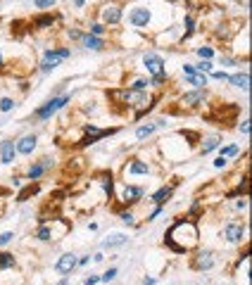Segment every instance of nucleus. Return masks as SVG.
Here are the masks:
<instances>
[{
    "label": "nucleus",
    "instance_id": "obj_1",
    "mask_svg": "<svg viewBox=\"0 0 252 285\" xmlns=\"http://www.w3.org/2000/svg\"><path fill=\"white\" fill-rule=\"evenodd\" d=\"M198 240H200L198 224L188 216V219H176L174 221V226L167 231L164 245L171 249L174 254H186V252L198 247Z\"/></svg>",
    "mask_w": 252,
    "mask_h": 285
},
{
    "label": "nucleus",
    "instance_id": "obj_2",
    "mask_svg": "<svg viewBox=\"0 0 252 285\" xmlns=\"http://www.w3.org/2000/svg\"><path fill=\"white\" fill-rule=\"evenodd\" d=\"M67 102H72V93H62V95H53L50 100H45L41 107H36V112H34V119L36 122H48V119H53V114H57L62 107L67 105Z\"/></svg>",
    "mask_w": 252,
    "mask_h": 285
},
{
    "label": "nucleus",
    "instance_id": "obj_3",
    "mask_svg": "<svg viewBox=\"0 0 252 285\" xmlns=\"http://www.w3.org/2000/svg\"><path fill=\"white\" fill-rule=\"evenodd\" d=\"M143 67L147 71V76H157V74H167V62L160 53L150 50L143 55Z\"/></svg>",
    "mask_w": 252,
    "mask_h": 285
},
{
    "label": "nucleus",
    "instance_id": "obj_4",
    "mask_svg": "<svg viewBox=\"0 0 252 285\" xmlns=\"http://www.w3.org/2000/svg\"><path fill=\"white\" fill-rule=\"evenodd\" d=\"M190 266L200 271V273H205V271H212L216 266V254L214 249H200L198 254L193 257V262H190Z\"/></svg>",
    "mask_w": 252,
    "mask_h": 285
},
{
    "label": "nucleus",
    "instance_id": "obj_5",
    "mask_svg": "<svg viewBox=\"0 0 252 285\" xmlns=\"http://www.w3.org/2000/svg\"><path fill=\"white\" fill-rule=\"evenodd\" d=\"M150 21H152V10H147L143 5L131 7V12H128V24H131V26H136V29H147Z\"/></svg>",
    "mask_w": 252,
    "mask_h": 285
},
{
    "label": "nucleus",
    "instance_id": "obj_6",
    "mask_svg": "<svg viewBox=\"0 0 252 285\" xmlns=\"http://www.w3.org/2000/svg\"><path fill=\"white\" fill-rule=\"evenodd\" d=\"M245 235H248V226H245V224H240V221H226V226H224V238H226V243L238 245V243L245 240Z\"/></svg>",
    "mask_w": 252,
    "mask_h": 285
},
{
    "label": "nucleus",
    "instance_id": "obj_7",
    "mask_svg": "<svg viewBox=\"0 0 252 285\" xmlns=\"http://www.w3.org/2000/svg\"><path fill=\"white\" fill-rule=\"evenodd\" d=\"M76 254L74 252H64V254H60V259L55 262V273H60V276H72V271L76 268Z\"/></svg>",
    "mask_w": 252,
    "mask_h": 285
},
{
    "label": "nucleus",
    "instance_id": "obj_8",
    "mask_svg": "<svg viewBox=\"0 0 252 285\" xmlns=\"http://www.w3.org/2000/svg\"><path fill=\"white\" fill-rule=\"evenodd\" d=\"M143 195H145V188H141V185H133V183H128V181H126L124 193H122V200H124L126 207H128V204H138V202L143 200Z\"/></svg>",
    "mask_w": 252,
    "mask_h": 285
},
{
    "label": "nucleus",
    "instance_id": "obj_9",
    "mask_svg": "<svg viewBox=\"0 0 252 285\" xmlns=\"http://www.w3.org/2000/svg\"><path fill=\"white\" fill-rule=\"evenodd\" d=\"M36 145H38V136H36V133H26V136H21V138L15 142L17 155H24V157H29V155L36 150Z\"/></svg>",
    "mask_w": 252,
    "mask_h": 285
},
{
    "label": "nucleus",
    "instance_id": "obj_10",
    "mask_svg": "<svg viewBox=\"0 0 252 285\" xmlns=\"http://www.w3.org/2000/svg\"><path fill=\"white\" fill-rule=\"evenodd\" d=\"M15 160H17L15 141H2L0 142V164H2V166H12Z\"/></svg>",
    "mask_w": 252,
    "mask_h": 285
},
{
    "label": "nucleus",
    "instance_id": "obj_11",
    "mask_svg": "<svg viewBox=\"0 0 252 285\" xmlns=\"http://www.w3.org/2000/svg\"><path fill=\"white\" fill-rule=\"evenodd\" d=\"M152 171V166L147 164V162L143 160H131L128 164H126V176L133 178V176H147Z\"/></svg>",
    "mask_w": 252,
    "mask_h": 285
},
{
    "label": "nucleus",
    "instance_id": "obj_12",
    "mask_svg": "<svg viewBox=\"0 0 252 285\" xmlns=\"http://www.w3.org/2000/svg\"><path fill=\"white\" fill-rule=\"evenodd\" d=\"M205 102H207L205 90H188V93L181 98V105L183 107H202Z\"/></svg>",
    "mask_w": 252,
    "mask_h": 285
},
{
    "label": "nucleus",
    "instance_id": "obj_13",
    "mask_svg": "<svg viewBox=\"0 0 252 285\" xmlns=\"http://www.w3.org/2000/svg\"><path fill=\"white\" fill-rule=\"evenodd\" d=\"M79 43H81V48H86V50H93V53H100V50L105 48V41H103L100 36H93V34H84Z\"/></svg>",
    "mask_w": 252,
    "mask_h": 285
},
{
    "label": "nucleus",
    "instance_id": "obj_14",
    "mask_svg": "<svg viewBox=\"0 0 252 285\" xmlns=\"http://www.w3.org/2000/svg\"><path fill=\"white\" fill-rule=\"evenodd\" d=\"M103 21L109 24V26L119 24V21H122V7H119V5H107V7H103Z\"/></svg>",
    "mask_w": 252,
    "mask_h": 285
},
{
    "label": "nucleus",
    "instance_id": "obj_15",
    "mask_svg": "<svg viewBox=\"0 0 252 285\" xmlns=\"http://www.w3.org/2000/svg\"><path fill=\"white\" fill-rule=\"evenodd\" d=\"M72 57V50L69 48H48L45 53H43V60H53V62H64V60H69Z\"/></svg>",
    "mask_w": 252,
    "mask_h": 285
},
{
    "label": "nucleus",
    "instance_id": "obj_16",
    "mask_svg": "<svg viewBox=\"0 0 252 285\" xmlns=\"http://www.w3.org/2000/svg\"><path fill=\"white\" fill-rule=\"evenodd\" d=\"M229 83H233L235 88L240 90H250V71H235V74H231L229 76Z\"/></svg>",
    "mask_w": 252,
    "mask_h": 285
},
{
    "label": "nucleus",
    "instance_id": "obj_17",
    "mask_svg": "<svg viewBox=\"0 0 252 285\" xmlns=\"http://www.w3.org/2000/svg\"><path fill=\"white\" fill-rule=\"evenodd\" d=\"M128 243V235L124 233H109L107 238L103 240V249H114V247H122Z\"/></svg>",
    "mask_w": 252,
    "mask_h": 285
},
{
    "label": "nucleus",
    "instance_id": "obj_18",
    "mask_svg": "<svg viewBox=\"0 0 252 285\" xmlns=\"http://www.w3.org/2000/svg\"><path fill=\"white\" fill-rule=\"evenodd\" d=\"M171 195H174V185H162L157 193H152V197H150V202L152 204H167L169 200H171Z\"/></svg>",
    "mask_w": 252,
    "mask_h": 285
},
{
    "label": "nucleus",
    "instance_id": "obj_19",
    "mask_svg": "<svg viewBox=\"0 0 252 285\" xmlns=\"http://www.w3.org/2000/svg\"><path fill=\"white\" fill-rule=\"evenodd\" d=\"M221 145V138L219 136H207L202 145H200V155H210V152H214L216 147Z\"/></svg>",
    "mask_w": 252,
    "mask_h": 285
},
{
    "label": "nucleus",
    "instance_id": "obj_20",
    "mask_svg": "<svg viewBox=\"0 0 252 285\" xmlns=\"http://www.w3.org/2000/svg\"><path fill=\"white\" fill-rule=\"evenodd\" d=\"M157 131V126H155V122H147V124H141L138 128H136V141H145V138H150L152 133Z\"/></svg>",
    "mask_w": 252,
    "mask_h": 285
},
{
    "label": "nucleus",
    "instance_id": "obj_21",
    "mask_svg": "<svg viewBox=\"0 0 252 285\" xmlns=\"http://www.w3.org/2000/svg\"><path fill=\"white\" fill-rule=\"evenodd\" d=\"M45 171H48V169H45L41 162H34V164L29 166V171H26V181H31V183H34V181H38V178L43 176Z\"/></svg>",
    "mask_w": 252,
    "mask_h": 285
},
{
    "label": "nucleus",
    "instance_id": "obj_22",
    "mask_svg": "<svg viewBox=\"0 0 252 285\" xmlns=\"http://www.w3.org/2000/svg\"><path fill=\"white\" fill-rule=\"evenodd\" d=\"M17 264V257L12 252H0V271H7Z\"/></svg>",
    "mask_w": 252,
    "mask_h": 285
},
{
    "label": "nucleus",
    "instance_id": "obj_23",
    "mask_svg": "<svg viewBox=\"0 0 252 285\" xmlns=\"http://www.w3.org/2000/svg\"><path fill=\"white\" fill-rule=\"evenodd\" d=\"M36 240H41V243H50V240H53V226L41 224V228L36 231Z\"/></svg>",
    "mask_w": 252,
    "mask_h": 285
},
{
    "label": "nucleus",
    "instance_id": "obj_24",
    "mask_svg": "<svg viewBox=\"0 0 252 285\" xmlns=\"http://www.w3.org/2000/svg\"><path fill=\"white\" fill-rule=\"evenodd\" d=\"M100 183H103L105 195H107V197L114 195V181H112V174H103V176H100Z\"/></svg>",
    "mask_w": 252,
    "mask_h": 285
},
{
    "label": "nucleus",
    "instance_id": "obj_25",
    "mask_svg": "<svg viewBox=\"0 0 252 285\" xmlns=\"http://www.w3.org/2000/svg\"><path fill=\"white\" fill-rule=\"evenodd\" d=\"M36 193H38V183L34 181L31 185H26V188H24V190H21V193L17 195V202H26V197H29V195H36Z\"/></svg>",
    "mask_w": 252,
    "mask_h": 285
},
{
    "label": "nucleus",
    "instance_id": "obj_26",
    "mask_svg": "<svg viewBox=\"0 0 252 285\" xmlns=\"http://www.w3.org/2000/svg\"><path fill=\"white\" fill-rule=\"evenodd\" d=\"M238 155H240V145H224L221 147V157H226V160L229 157H238Z\"/></svg>",
    "mask_w": 252,
    "mask_h": 285
},
{
    "label": "nucleus",
    "instance_id": "obj_27",
    "mask_svg": "<svg viewBox=\"0 0 252 285\" xmlns=\"http://www.w3.org/2000/svg\"><path fill=\"white\" fill-rule=\"evenodd\" d=\"M53 21H55L53 15H43V17H36V19H34V26H36V29H43V26H53Z\"/></svg>",
    "mask_w": 252,
    "mask_h": 285
},
{
    "label": "nucleus",
    "instance_id": "obj_28",
    "mask_svg": "<svg viewBox=\"0 0 252 285\" xmlns=\"http://www.w3.org/2000/svg\"><path fill=\"white\" fill-rule=\"evenodd\" d=\"M57 67H60V62H53V60H43V62L38 64L41 74H50V71H55Z\"/></svg>",
    "mask_w": 252,
    "mask_h": 285
},
{
    "label": "nucleus",
    "instance_id": "obj_29",
    "mask_svg": "<svg viewBox=\"0 0 252 285\" xmlns=\"http://www.w3.org/2000/svg\"><path fill=\"white\" fill-rule=\"evenodd\" d=\"M119 219H122V224H126V226H136V214L131 212V209L119 212Z\"/></svg>",
    "mask_w": 252,
    "mask_h": 285
},
{
    "label": "nucleus",
    "instance_id": "obj_30",
    "mask_svg": "<svg viewBox=\"0 0 252 285\" xmlns=\"http://www.w3.org/2000/svg\"><path fill=\"white\" fill-rule=\"evenodd\" d=\"M198 74H207V71H214V64H212V60H202L198 64H193Z\"/></svg>",
    "mask_w": 252,
    "mask_h": 285
},
{
    "label": "nucleus",
    "instance_id": "obj_31",
    "mask_svg": "<svg viewBox=\"0 0 252 285\" xmlns=\"http://www.w3.org/2000/svg\"><path fill=\"white\" fill-rule=\"evenodd\" d=\"M117 273H119V268H117V266H109L107 271L100 276V283H112V281L117 278Z\"/></svg>",
    "mask_w": 252,
    "mask_h": 285
},
{
    "label": "nucleus",
    "instance_id": "obj_32",
    "mask_svg": "<svg viewBox=\"0 0 252 285\" xmlns=\"http://www.w3.org/2000/svg\"><path fill=\"white\" fill-rule=\"evenodd\" d=\"M15 105H17V102H15L12 98H0V112H2V114L12 112V109H15Z\"/></svg>",
    "mask_w": 252,
    "mask_h": 285
},
{
    "label": "nucleus",
    "instance_id": "obj_33",
    "mask_svg": "<svg viewBox=\"0 0 252 285\" xmlns=\"http://www.w3.org/2000/svg\"><path fill=\"white\" fill-rule=\"evenodd\" d=\"M131 90H147L150 88V79H136V81H131Z\"/></svg>",
    "mask_w": 252,
    "mask_h": 285
},
{
    "label": "nucleus",
    "instance_id": "obj_34",
    "mask_svg": "<svg viewBox=\"0 0 252 285\" xmlns=\"http://www.w3.org/2000/svg\"><path fill=\"white\" fill-rule=\"evenodd\" d=\"M193 29H195V19H193L190 15H188V17L183 19V36L188 38V36L193 34Z\"/></svg>",
    "mask_w": 252,
    "mask_h": 285
},
{
    "label": "nucleus",
    "instance_id": "obj_35",
    "mask_svg": "<svg viewBox=\"0 0 252 285\" xmlns=\"http://www.w3.org/2000/svg\"><path fill=\"white\" fill-rule=\"evenodd\" d=\"M195 53H198L202 60H212V57H214V48H210V45H200Z\"/></svg>",
    "mask_w": 252,
    "mask_h": 285
},
{
    "label": "nucleus",
    "instance_id": "obj_36",
    "mask_svg": "<svg viewBox=\"0 0 252 285\" xmlns=\"http://www.w3.org/2000/svg\"><path fill=\"white\" fill-rule=\"evenodd\" d=\"M105 31H107V29H105V24H98V21H95V24H90V29H88V34L100 36V38L105 36Z\"/></svg>",
    "mask_w": 252,
    "mask_h": 285
},
{
    "label": "nucleus",
    "instance_id": "obj_37",
    "mask_svg": "<svg viewBox=\"0 0 252 285\" xmlns=\"http://www.w3.org/2000/svg\"><path fill=\"white\" fill-rule=\"evenodd\" d=\"M12 240H15V231H5V233H0V247L10 245Z\"/></svg>",
    "mask_w": 252,
    "mask_h": 285
},
{
    "label": "nucleus",
    "instance_id": "obj_38",
    "mask_svg": "<svg viewBox=\"0 0 252 285\" xmlns=\"http://www.w3.org/2000/svg\"><path fill=\"white\" fill-rule=\"evenodd\" d=\"M34 5H36L38 10H48V7L55 5V0H34Z\"/></svg>",
    "mask_w": 252,
    "mask_h": 285
},
{
    "label": "nucleus",
    "instance_id": "obj_39",
    "mask_svg": "<svg viewBox=\"0 0 252 285\" xmlns=\"http://www.w3.org/2000/svg\"><path fill=\"white\" fill-rule=\"evenodd\" d=\"M100 283V276L98 273H88L86 278H84V285H98Z\"/></svg>",
    "mask_w": 252,
    "mask_h": 285
},
{
    "label": "nucleus",
    "instance_id": "obj_40",
    "mask_svg": "<svg viewBox=\"0 0 252 285\" xmlns=\"http://www.w3.org/2000/svg\"><path fill=\"white\" fill-rule=\"evenodd\" d=\"M238 131H240L243 136H250V119H243L240 126H238Z\"/></svg>",
    "mask_w": 252,
    "mask_h": 285
},
{
    "label": "nucleus",
    "instance_id": "obj_41",
    "mask_svg": "<svg viewBox=\"0 0 252 285\" xmlns=\"http://www.w3.org/2000/svg\"><path fill=\"white\" fill-rule=\"evenodd\" d=\"M210 74H212L214 81H229V74L226 71H210Z\"/></svg>",
    "mask_w": 252,
    "mask_h": 285
},
{
    "label": "nucleus",
    "instance_id": "obj_42",
    "mask_svg": "<svg viewBox=\"0 0 252 285\" xmlns=\"http://www.w3.org/2000/svg\"><path fill=\"white\" fill-rule=\"evenodd\" d=\"M226 166H229V160L219 155V157H216V160H214V169H226Z\"/></svg>",
    "mask_w": 252,
    "mask_h": 285
},
{
    "label": "nucleus",
    "instance_id": "obj_43",
    "mask_svg": "<svg viewBox=\"0 0 252 285\" xmlns=\"http://www.w3.org/2000/svg\"><path fill=\"white\" fill-rule=\"evenodd\" d=\"M160 214H162V204H155V209L147 214V221H155V219H157Z\"/></svg>",
    "mask_w": 252,
    "mask_h": 285
},
{
    "label": "nucleus",
    "instance_id": "obj_44",
    "mask_svg": "<svg viewBox=\"0 0 252 285\" xmlns=\"http://www.w3.org/2000/svg\"><path fill=\"white\" fill-rule=\"evenodd\" d=\"M181 71H183V76H190V74H198V71H195V67H193V64H188V62H186V64L181 67Z\"/></svg>",
    "mask_w": 252,
    "mask_h": 285
},
{
    "label": "nucleus",
    "instance_id": "obj_45",
    "mask_svg": "<svg viewBox=\"0 0 252 285\" xmlns=\"http://www.w3.org/2000/svg\"><path fill=\"white\" fill-rule=\"evenodd\" d=\"M67 36H69V38H72V41H81V31H79V29H69V31H67Z\"/></svg>",
    "mask_w": 252,
    "mask_h": 285
},
{
    "label": "nucleus",
    "instance_id": "obj_46",
    "mask_svg": "<svg viewBox=\"0 0 252 285\" xmlns=\"http://www.w3.org/2000/svg\"><path fill=\"white\" fill-rule=\"evenodd\" d=\"M88 262H90V254H84V257H79V259H76V266H86Z\"/></svg>",
    "mask_w": 252,
    "mask_h": 285
},
{
    "label": "nucleus",
    "instance_id": "obj_47",
    "mask_svg": "<svg viewBox=\"0 0 252 285\" xmlns=\"http://www.w3.org/2000/svg\"><path fill=\"white\" fill-rule=\"evenodd\" d=\"M143 285H157V278L155 276H143Z\"/></svg>",
    "mask_w": 252,
    "mask_h": 285
},
{
    "label": "nucleus",
    "instance_id": "obj_48",
    "mask_svg": "<svg viewBox=\"0 0 252 285\" xmlns=\"http://www.w3.org/2000/svg\"><path fill=\"white\" fill-rule=\"evenodd\" d=\"M235 207H238V209H248V197H240V200L235 202Z\"/></svg>",
    "mask_w": 252,
    "mask_h": 285
},
{
    "label": "nucleus",
    "instance_id": "obj_49",
    "mask_svg": "<svg viewBox=\"0 0 252 285\" xmlns=\"http://www.w3.org/2000/svg\"><path fill=\"white\" fill-rule=\"evenodd\" d=\"M93 262H95V264L105 262V254H103V252H95V254H93Z\"/></svg>",
    "mask_w": 252,
    "mask_h": 285
},
{
    "label": "nucleus",
    "instance_id": "obj_50",
    "mask_svg": "<svg viewBox=\"0 0 252 285\" xmlns=\"http://www.w3.org/2000/svg\"><path fill=\"white\" fill-rule=\"evenodd\" d=\"M55 285H72V281H69V276H62V278H60Z\"/></svg>",
    "mask_w": 252,
    "mask_h": 285
},
{
    "label": "nucleus",
    "instance_id": "obj_51",
    "mask_svg": "<svg viewBox=\"0 0 252 285\" xmlns=\"http://www.w3.org/2000/svg\"><path fill=\"white\" fill-rule=\"evenodd\" d=\"M86 5V0H74V7H84Z\"/></svg>",
    "mask_w": 252,
    "mask_h": 285
},
{
    "label": "nucleus",
    "instance_id": "obj_52",
    "mask_svg": "<svg viewBox=\"0 0 252 285\" xmlns=\"http://www.w3.org/2000/svg\"><path fill=\"white\" fill-rule=\"evenodd\" d=\"M0 69H2V53H0Z\"/></svg>",
    "mask_w": 252,
    "mask_h": 285
},
{
    "label": "nucleus",
    "instance_id": "obj_53",
    "mask_svg": "<svg viewBox=\"0 0 252 285\" xmlns=\"http://www.w3.org/2000/svg\"><path fill=\"white\" fill-rule=\"evenodd\" d=\"M219 285H224V283H219Z\"/></svg>",
    "mask_w": 252,
    "mask_h": 285
}]
</instances>
